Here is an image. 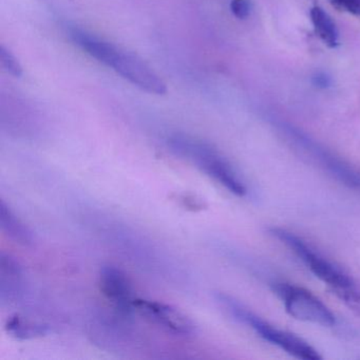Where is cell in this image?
<instances>
[{"mask_svg":"<svg viewBox=\"0 0 360 360\" xmlns=\"http://www.w3.org/2000/svg\"><path fill=\"white\" fill-rule=\"evenodd\" d=\"M69 37L91 58L112 68L136 87L157 96L167 92L163 79L136 54L126 51L77 27L69 28Z\"/></svg>","mask_w":360,"mask_h":360,"instance_id":"obj_1","label":"cell"},{"mask_svg":"<svg viewBox=\"0 0 360 360\" xmlns=\"http://www.w3.org/2000/svg\"><path fill=\"white\" fill-rule=\"evenodd\" d=\"M269 233L290 248L349 311L360 316V284L352 276L292 231L271 227Z\"/></svg>","mask_w":360,"mask_h":360,"instance_id":"obj_2","label":"cell"},{"mask_svg":"<svg viewBox=\"0 0 360 360\" xmlns=\"http://www.w3.org/2000/svg\"><path fill=\"white\" fill-rule=\"evenodd\" d=\"M168 146L181 158L193 162L208 176L237 197H244L248 187L241 174L231 162L210 143L186 134H174L168 139Z\"/></svg>","mask_w":360,"mask_h":360,"instance_id":"obj_3","label":"cell"},{"mask_svg":"<svg viewBox=\"0 0 360 360\" xmlns=\"http://www.w3.org/2000/svg\"><path fill=\"white\" fill-rule=\"evenodd\" d=\"M217 300L236 320L250 326L263 340L276 345L292 357L301 360L321 359L319 352L307 340L288 330L276 328L231 296L218 294Z\"/></svg>","mask_w":360,"mask_h":360,"instance_id":"obj_4","label":"cell"},{"mask_svg":"<svg viewBox=\"0 0 360 360\" xmlns=\"http://www.w3.org/2000/svg\"><path fill=\"white\" fill-rule=\"evenodd\" d=\"M271 290L279 297L288 315L295 319L324 328H332L336 324L334 314L307 288L281 282L273 284Z\"/></svg>","mask_w":360,"mask_h":360,"instance_id":"obj_5","label":"cell"},{"mask_svg":"<svg viewBox=\"0 0 360 360\" xmlns=\"http://www.w3.org/2000/svg\"><path fill=\"white\" fill-rule=\"evenodd\" d=\"M292 142L309 160V163L319 168L339 184L360 193V169L300 134H294Z\"/></svg>","mask_w":360,"mask_h":360,"instance_id":"obj_6","label":"cell"},{"mask_svg":"<svg viewBox=\"0 0 360 360\" xmlns=\"http://www.w3.org/2000/svg\"><path fill=\"white\" fill-rule=\"evenodd\" d=\"M134 311L174 334L187 336L195 332L193 320L172 305L158 301L134 299Z\"/></svg>","mask_w":360,"mask_h":360,"instance_id":"obj_7","label":"cell"},{"mask_svg":"<svg viewBox=\"0 0 360 360\" xmlns=\"http://www.w3.org/2000/svg\"><path fill=\"white\" fill-rule=\"evenodd\" d=\"M100 286L104 296L120 313L129 315L134 311L131 284L123 271L112 265L103 266L100 271Z\"/></svg>","mask_w":360,"mask_h":360,"instance_id":"obj_8","label":"cell"},{"mask_svg":"<svg viewBox=\"0 0 360 360\" xmlns=\"http://www.w3.org/2000/svg\"><path fill=\"white\" fill-rule=\"evenodd\" d=\"M22 271L20 263L10 255L0 256V292L1 299L18 298L22 288Z\"/></svg>","mask_w":360,"mask_h":360,"instance_id":"obj_9","label":"cell"},{"mask_svg":"<svg viewBox=\"0 0 360 360\" xmlns=\"http://www.w3.org/2000/svg\"><path fill=\"white\" fill-rule=\"evenodd\" d=\"M0 227L5 235L16 243L30 245L33 235L30 229L16 217L4 200L0 201Z\"/></svg>","mask_w":360,"mask_h":360,"instance_id":"obj_10","label":"cell"},{"mask_svg":"<svg viewBox=\"0 0 360 360\" xmlns=\"http://www.w3.org/2000/svg\"><path fill=\"white\" fill-rule=\"evenodd\" d=\"M309 15L316 34L328 47L336 48L339 45V34L334 20L323 9L317 6L311 8Z\"/></svg>","mask_w":360,"mask_h":360,"instance_id":"obj_11","label":"cell"},{"mask_svg":"<svg viewBox=\"0 0 360 360\" xmlns=\"http://www.w3.org/2000/svg\"><path fill=\"white\" fill-rule=\"evenodd\" d=\"M6 330L12 336L22 340L39 338V337L45 336L48 333V328L45 324L39 323L18 315L13 316L8 320Z\"/></svg>","mask_w":360,"mask_h":360,"instance_id":"obj_12","label":"cell"},{"mask_svg":"<svg viewBox=\"0 0 360 360\" xmlns=\"http://www.w3.org/2000/svg\"><path fill=\"white\" fill-rule=\"evenodd\" d=\"M0 63H1V67H3L4 70L11 75L12 77H22V65L18 62L15 56L4 45H1V47H0Z\"/></svg>","mask_w":360,"mask_h":360,"instance_id":"obj_13","label":"cell"},{"mask_svg":"<svg viewBox=\"0 0 360 360\" xmlns=\"http://www.w3.org/2000/svg\"><path fill=\"white\" fill-rule=\"evenodd\" d=\"M231 10L233 15L239 20L248 18L250 13V0H231Z\"/></svg>","mask_w":360,"mask_h":360,"instance_id":"obj_14","label":"cell"},{"mask_svg":"<svg viewBox=\"0 0 360 360\" xmlns=\"http://www.w3.org/2000/svg\"><path fill=\"white\" fill-rule=\"evenodd\" d=\"M330 3L342 11L358 15L360 14V0H330Z\"/></svg>","mask_w":360,"mask_h":360,"instance_id":"obj_15","label":"cell"},{"mask_svg":"<svg viewBox=\"0 0 360 360\" xmlns=\"http://www.w3.org/2000/svg\"><path fill=\"white\" fill-rule=\"evenodd\" d=\"M314 83L315 85H317L318 87H326L330 84V81H328V77L326 75H322V73H318L315 77H314Z\"/></svg>","mask_w":360,"mask_h":360,"instance_id":"obj_16","label":"cell"}]
</instances>
